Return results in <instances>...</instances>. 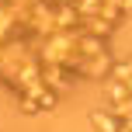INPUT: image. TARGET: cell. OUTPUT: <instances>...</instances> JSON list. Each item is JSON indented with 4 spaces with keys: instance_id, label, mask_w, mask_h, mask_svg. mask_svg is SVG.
Returning a JSON list of instances; mask_svg holds the SVG:
<instances>
[{
    "instance_id": "7a4b0ae2",
    "label": "cell",
    "mask_w": 132,
    "mask_h": 132,
    "mask_svg": "<svg viewBox=\"0 0 132 132\" xmlns=\"http://www.w3.org/2000/svg\"><path fill=\"white\" fill-rule=\"evenodd\" d=\"M111 77H115V80H129V77H132V56H125V59H115Z\"/></svg>"
},
{
    "instance_id": "3957f363",
    "label": "cell",
    "mask_w": 132,
    "mask_h": 132,
    "mask_svg": "<svg viewBox=\"0 0 132 132\" xmlns=\"http://www.w3.org/2000/svg\"><path fill=\"white\" fill-rule=\"evenodd\" d=\"M115 4H118V7H122V11H125V14H129V18H132V0H115Z\"/></svg>"
},
{
    "instance_id": "6da1fadb",
    "label": "cell",
    "mask_w": 132,
    "mask_h": 132,
    "mask_svg": "<svg viewBox=\"0 0 132 132\" xmlns=\"http://www.w3.org/2000/svg\"><path fill=\"white\" fill-rule=\"evenodd\" d=\"M87 122H90V129L94 132H118V111L115 108H97V111H90L87 115Z\"/></svg>"
}]
</instances>
